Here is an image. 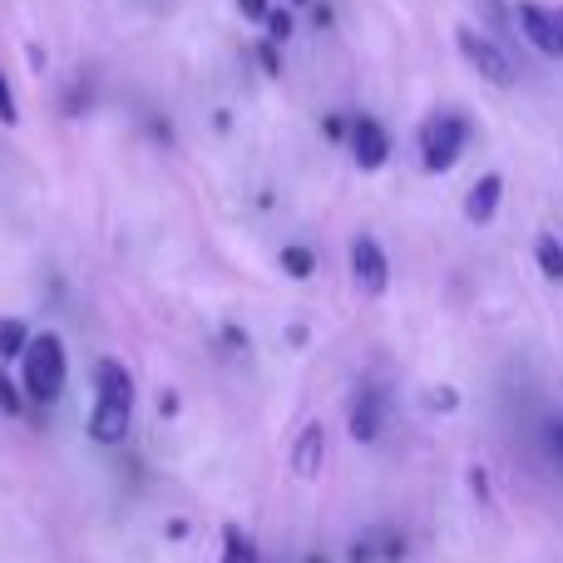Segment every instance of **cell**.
Listing matches in <instances>:
<instances>
[{"instance_id":"2","label":"cell","mask_w":563,"mask_h":563,"mask_svg":"<svg viewBox=\"0 0 563 563\" xmlns=\"http://www.w3.org/2000/svg\"><path fill=\"white\" fill-rule=\"evenodd\" d=\"M65 376H69L65 341H59L55 331L30 336L25 356H20V390H25L35 406H55V400L65 396Z\"/></svg>"},{"instance_id":"19","label":"cell","mask_w":563,"mask_h":563,"mask_svg":"<svg viewBox=\"0 0 563 563\" xmlns=\"http://www.w3.org/2000/svg\"><path fill=\"white\" fill-rule=\"evenodd\" d=\"M0 124H20V104H15V89H10L5 69H0Z\"/></svg>"},{"instance_id":"10","label":"cell","mask_w":563,"mask_h":563,"mask_svg":"<svg viewBox=\"0 0 563 563\" xmlns=\"http://www.w3.org/2000/svg\"><path fill=\"white\" fill-rule=\"evenodd\" d=\"M499 198H505V178H499V174H485V178H479V184L465 194V218H470V223H479V228L495 223Z\"/></svg>"},{"instance_id":"18","label":"cell","mask_w":563,"mask_h":563,"mask_svg":"<svg viewBox=\"0 0 563 563\" xmlns=\"http://www.w3.org/2000/svg\"><path fill=\"white\" fill-rule=\"evenodd\" d=\"M263 25H267V40H273V45H287L291 40V15L287 10H267Z\"/></svg>"},{"instance_id":"17","label":"cell","mask_w":563,"mask_h":563,"mask_svg":"<svg viewBox=\"0 0 563 563\" xmlns=\"http://www.w3.org/2000/svg\"><path fill=\"white\" fill-rule=\"evenodd\" d=\"M426 406L440 410V416H450V410L460 406V390H455V386H430V390H426Z\"/></svg>"},{"instance_id":"25","label":"cell","mask_w":563,"mask_h":563,"mask_svg":"<svg viewBox=\"0 0 563 563\" xmlns=\"http://www.w3.org/2000/svg\"><path fill=\"white\" fill-rule=\"evenodd\" d=\"M158 416H178V396L168 390V396H158Z\"/></svg>"},{"instance_id":"16","label":"cell","mask_w":563,"mask_h":563,"mask_svg":"<svg viewBox=\"0 0 563 563\" xmlns=\"http://www.w3.org/2000/svg\"><path fill=\"white\" fill-rule=\"evenodd\" d=\"M475 5L485 10L489 35H509V20H515V10H505V0H475Z\"/></svg>"},{"instance_id":"6","label":"cell","mask_w":563,"mask_h":563,"mask_svg":"<svg viewBox=\"0 0 563 563\" xmlns=\"http://www.w3.org/2000/svg\"><path fill=\"white\" fill-rule=\"evenodd\" d=\"M346 144H351V158H356L361 174H376V168H386V158H390V134H386V124H380V119L356 114V119H351Z\"/></svg>"},{"instance_id":"11","label":"cell","mask_w":563,"mask_h":563,"mask_svg":"<svg viewBox=\"0 0 563 563\" xmlns=\"http://www.w3.org/2000/svg\"><path fill=\"white\" fill-rule=\"evenodd\" d=\"M534 263H539V273H544L549 282H563V243L554 233H539V243H534Z\"/></svg>"},{"instance_id":"12","label":"cell","mask_w":563,"mask_h":563,"mask_svg":"<svg viewBox=\"0 0 563 563\" xmlns=\"http://www.w3.org/2000/svg\"><path fill=\"white\" fill-rule=\"evenodd\" d=\"M25 346H30V327H25V321H20V317L0 321V361L25 356Z\"/></svg>"},{"instance_id":"9","label":"cell","mask_w":563,"mask_h":563,"mask_svg":"<svg viewBox=\"0 0 563 563\" xmlns=\"http://www.w3.org/2000/svg\"><path fill=\"white\" fill-rule=\"evenodd\" d=\"M321 460H327V426L311 420V426H301L297 445H291V470H297V479H317Z\"/></svg>"},{"instance_id":"5","label":"cell","mask_w":563,"mask_h":563,"mask_svg":"<svg viewBox=\"0 0 563 563\" xmlns=\"http://www.w3.org/2000/svg\"><path fill=\"white\" fill-rule=\"evenodd\" d=\"M515 25L539 55L563 59V10H549L539 0H519L515 5Z\"/></svg>"},{"instance_id":"26","label":"cell","mask_w":563,"mask_h":563,"mask_svg":"<svg viewBox=\"0 0 563 563\" xmlns=\"http://www.w3.org/2000/svg\"><path fill=\"white\" fill-rule=\"evenodd\" d=\"M168 539H188V519H168Z\"/></svg>"},{"instance_id":"21","label":"cell","mask_w":563,"mask_h":563,"mask_svg":"<svg viewBox=\"0 0 563 563\" xmlns=\"http://www.w3.org/2000/svg\"><path fill=\"white\" fill-rule=\"evenodd\" d=\"M321 129H327V139H331V144H341V139L351 134V119H341V114H327V124H321Z\"/></svg>"},{"instance_id":"20","label":"cell","mask_w":563,"mask_h":563,"mask_svg":"<svg viewBox=\"0 0 563 563\" xmlns=\"http://www.w3.org/2000/svg\"><path fill=\"white\" fill-rule=\"evenodd\" d=\"M257 65H263V75H282V59H277L273 40H267V45H257Z\"/></svg>"},{"instance_id":"28","label":"cell","mask_w":563,"mask_h":563,"mask_svg":"<svg viewBox=\"0 0 563 563\" xmlns=\"http://www.w3.org/2000/svg\"><path fill=\"white\" fill-rule=\"evenodd\" d=\"M307 563H327V559H321V554H311V559H307Z\"/></svg>"},{"instance_id":"3","label":"cell","mask_w":563,"mask_h":563,"mask_svg":"<svg viewBox=\"0 0 563 563\" xmlns=\"http://www.w3.org/2000/svg\"><path fill=\"white\" fill-rule=\"evenodd\" d=\"M470 134H475V129H470V119L460 114V109H440V114H430L426 124H420V134H416L426 174H450V168L465 158Z\"/></svg>"},{"instance_id":"13","label":"cell","mask_w":563,"mask_h":563,"mask_svg":"<svg viewBox=\"0 0 563 563\" xmlns=\"http://www.w3.org/2000/svg\"><path fill=\"white\" fill-rule=\"evenodd\" d=\"M282 273H287L291 282H307L311 273H317V253L311 247H301V243H291V247H282Z\"/></svg>"},{"instance_id":"27","label":"cell","mask_w":563,"mask_h":563,"mask_svg":"<svg viewBox=\"0 0 563 563\" xmlns=\"http://www.w3.org/2000/svg\"><path fill=\"white\" fill-rule=\"evenodd\" d=\"M549 440H554V450L563 455V426H554V430H549Z\"/></svg>"},{"instance_id":"7","label":"cell","mask_w":563,"mask_h":563,"mask_svg":"<svg viewBox=\"0 0 563 563\" xmlns=\"http://www.w3.org/2000/svg\"><path fill=\"white\" fill-rule=\"evenodd\" d=\"M351 277H356V287L366 291V297H386L390 263H386V247H380L371 233H361L356 243H351Z\"/></svg>"},{"instance_id":"4","label":"cell","mask_w":563,"mask_h":563,"mask_svg":"<svg viewBox=\"0 0 563 563\" xmlns=\"http://www.w3.org/2000/svg\"><path fill=\"white\" fill-rule=\"evenodd\" d=\"M455 45H460V55H465V65L475 69L485 85H495V89H509L519 79V69H515V59L505 55V45H499L495 35H485V30H475V25H455Z\"/></svg>"},{"instance_id":"8","label":"cell","mask_w":563,"mask_h":563,"mask_svg":"<svg viewBox=\"0 0 563 563\" xmlns=\"http://www.w3.org/2000/svg\"><path fill=\"white\" fill-rule=\"evenodd\" d=\"M380 420H386V390L361 386V396L351 400V440L371 445L380 435Z\"/></svg>"},{"instance_id":"1","label":"cell","mask_w":563,"mask_h":563,"mask_svg":"<svg viewBox=\"0 0 563 563\" xmlns=\"http://www.w3.org/2000/svg\"><path fill=\"white\" fill-rule=\"evenodd\" d=\"M129 420H134V376L119 361L95 366V410H89V435L95 445H124Z\"/></svg>"},{"instance_id":"22","label":"cell","mask_w":563,"mask_h":563,"mask_svg":"<svg viewBox=\"0 0 563 563\" xmlns=\"http://www.w3.org/2000/svg\"><path fill=\"white\" fill-rule=\"evenodd\" d=\"M470 489H475L479 499H489V475H485V465H470Z\"/></svg>"},{"instance_id":"29","label":"cell","mask_w":563,"mask_h":563,"mask_svg":"<svg viewBox=\"0 0 563 563\" xmlns=\"http://www.w3.org/2000/svg\"><path fill=\"white\" fill-rule=\"evenodd\" d=\"M291 5H311V0H291Z\"/></svg>"},{"instance_id":"14","label":"cell","mask_w":563,"mask_h":563,"mask_svg":"<svg viewBox=\"0 0 563 563\" xmlns=\"http://www.w3.org/2000/svg\"><path fill=\"white\" fill-rule=\"evenodd\" d=\"M223 563H257V544L243 529H223Z\"/></svg>"},{"instance_id":"24","label":"cell","mask_w":563,"mask_h":563,"mask_svg":"<svg viewBox=\"0 0 563 563\" xmlns=\"http://www.w3.org/2000/svg\"><path fill=\"white\" fill-rule=\"evenodd\" d=\"M223 341H228V346H243L247 351V331L243 327H223Z\"/></svg>"},{"instance_id":"15","label":"cell","mask_w":563,"mask_h":563,"mask_svg":"<svg viewBox=\"0 0 563 563\" xmlns=\"http://www.w3.org/2000/svg\"><path fill=\"white\" fill-rule=\"evenodd\" d=\"M20 410H25V396H20V386L10 380L5 361H0V416H20Z\"/></svg>"},{"instance_id":"23","label":"cell","mask_w":563,"mask_h":563,"mask_svg":"<svg viewBox=\"0 0 563 563\" xmlns=\"http://www.w3.org/2000/svg\"><path fill=\"white\" fill-rule=\"evenodd\" d=\"M238 10H243L247 20H267V0H238Z\"/></svg>"}]
</instances>
